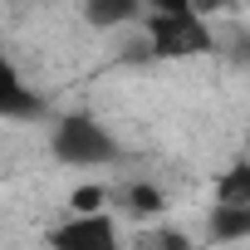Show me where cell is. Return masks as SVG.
Segmentation results:
<instances>
[{
    "mask_svg": "<svg viewBox=\"0 0 250 250\" xmlns=\"http://www.w3.org/2000/svg\"><path fill=\"white\" fill-rule=\"evenodd\" d=\"M138 30H143V44L152 59L216 54V30H211V15H201V10H147Z\"/></svg>",
    "mask_w": 250,
    "mask_h": 250,
    "instance_id": "obj_1",
    "label": "cell"
},
{
    "mask_svg": "<svg viewBox=\"0 0 250 250\" xmlns=\"http://www.w3.org/2000/svg\"><path fill=\"white\" fill-rule=\"evenodd\" d=\"M49 152H54V162L79 167V172H88V167H113V162L123 157L118 138L108 133V123H98L93 113H64V118L54 123V133H49Z\"/></svg>",
    "mask_w": 250,
    "mask_h": 250,
    "instance_id": "obj_2",
    "label": "cell"
},
{
    "mask_svg": "<svg viewBox=\"0 0 250 250\" xmlns=\"http://www.w3.org/2000/svg\"><path fill=\"white\" fill-rule=\"evenodd\" d=\"M44 240L59 245V250H113L123 240V230L108 211H69V221L49 226Z\"/></svg>",
    "mask_w": 250,
    "mask_h": 250,
    "instance_id": "obj_3",
    "label": "cell"
},
{
    "mask_svg": "<svg viewBox=\"0 0 250 250\" xmlns=\"http://www.w3.org/2000/svg\"><path fill=\"white\" fill-rule=\"evenodd\" d=\"M147 0H83V25L88 30H128L143 25Z\"/></svg>",
    "mask_w": 250,
    "mask_h": 250,
    "instance_id": "obj_4",
    "label": "cell"
},
{
    "mask_svg": "<svg viewBox=\"0 0 250 250\" xmlns=\"http://www.w3.org/2000/svg\"><path fill=\"white\" fill-rule=\"evenodd\" d=\"M0 113H5L10 123H30V118H44V98L20 79V69L10 64L5 69V93H0Z\"/></svg>",
    "mask_w": 250,
    "mask_h": 250,
    "instance_id": "obj_5",
    "label": "cell"
},
{
    "mask_svg": "<svg viewBox=\"0 0 250 250\" xmlns=\"http://www.w3.org/2000/svg\"><path fill=\"white\" fill-rule=\"evenodd\" d=\"M113 206L147 221V216H162L167 211V196L157 191V182H118L113 187Z\"/></svg>",
    "mask_w": 250,
    "mask_h": 250,
    "instance_id": "obj_6",
    "label": "cell"
},
{
    "mask_svg": "<svg viewBox=\"0 0 250 250\" xmlns=\"http://www.w3.org/2000/svg\"><path fill=\"white\" fill-rule=\"evenodd\" d=\"M211 240H250V201H216Z\"/></svg>",
    "mask_w": 250,
    "mask_h": 250,
    "instance_id": "obj_7",
    "label": "cell"
},
{
    "mask_svg": "<svg viewBox=\"0 0 250 250\" xmlns=\"http://www.w3.org/2000/svg\"><path fill=\"white\" fill-rule=\"evenodd\" d=\"M216 201H250V157L230 162L226 172H216Z\"/></svg>",
    "mask_w": 250,
    "mask_h": 250,
    "instance_id": "obj_8",
    "label": "cell"
},
{
    "mask_svg": "<svg viewBox=\"0 0 250 250\" xmlns=\"http://www.w3.org/2000/svg\"><path fill=\"white\" fill-rule=\"evenodd\" d=\"M103 206H113V187H74V196H69V211H103Z\"/></svg>",
    "mask_w": 250,
    "mask_h": 250,
    "instance_id": "obj_9",
    "label": "cell"
},
{
    "mask_svg": "<svg viewBox=\"0 0 250 250\" xmlns=\"http://www.w3.org/2000/svg\"><path fill=\"white\" fill-rule=\"evenodd\" d=\"M147 10H196V0H147Z\"/></svg>",
    "mask_w": 250,
    "mask_h": 250,
    "instance_id": "obj_10",
    "label": "cell"
}]
</instances>
